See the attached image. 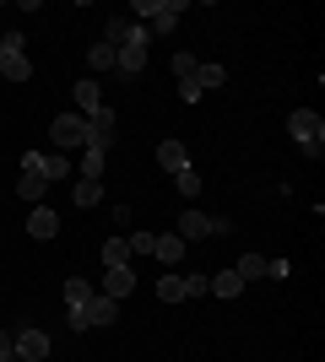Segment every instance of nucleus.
I'll return each mask as SVG.
<instances>
[{
    "label": "nucleus",
    "instance_id": "f257e3e1",
    "mask_svg": "<svg viewBox=\"0 0 325 362\" xmlns=\"http://www.w3.org/2000/svg\"><path fill=\"white\" fill-rule=\"evenodd\" d=\"M114 71L120 76H141L147 71V28H141V22H130V33L114 44Z\"/></svg>",
    "mask_w": 325,
    "mask_h": 362
},
{
    "label": "nucleus",
    "instance_id": "f03ea898",
    "mask_svg": "<svg viewBox=\"0 0 325 362\" xmlns=\"http://www.w3.org/2000/svg\"><path fill=\"white\" fill-rule=\"evenodd\" d=\"M287 136L298 141V146H304V157H320V141H325V119L320 114H314V108H293V114H287Z\"/></svg>",
    "mask_w": 325,
    "mask_h": 362
},
{
    "label": "nucleus",
    "instance_id": "7ed1b4c3",
    "mask_svg": "<svg viewBox=\"0 0 325 362\" xmlns=\"http://www.w3.org/2000/svg\"><path fill=\"white\" fill-rule=\"evenodd\" d=\"M98 298V287L93 281H87V276H71V281H65V325H71V330H87V303Z\"/></svg>",
    "mask_w": 325,
    "mask_h": 362
},
{
    "label": "nucleus",
    "instance_id": "20e7f679",
    "mask_svg": "<svg viewBox=\"0 0 325 362\" xmlns=\"http://www.w3.org/2000/svg\"><path fill=\"white\" fill-rule=\"evenodd\" d=\"M136 16H147L152 33H173L185 16V0H136Z\"/></svg>",
    "mask_w": 325,
    "mask_h": 362
},
{
    "label": "nucleus",
    "instance_id": "39448f33",
    "mask_svg": "<svg viewBox=\"0 0 325 362\" xmlns=\"http://www.w3.org/2000/svg\"><path fill=\"white\" fill-rule=\"evenodd\" d=\"M11 351H16L22 362H44V357H49V335L38 330V325H22V330L11 335Z\"/></svg>",
    "mask_w": 325,
    "mask_h": 362
},
{
    "label": "nucleus",
    "instance_id": "423d86ee",
    "mask_svg": "<svg viewBox=\"0 0 325 362\" xmlns=\"http://www.w3.org/2000/svg\"><path fill=\"white\" fill-rule=\"evenodd\" d=\"M22 168H28V173H38V179H71V157H65V151H55V157H44V151H28V157H22Z\"/></svg>",
    "mask_w": 325,
    "mask_h": 362
},
{
    "label": "nucleus",
    "instance_id": "0eeeda50",
    "mask_svg": "<svg viewBox=\"0 0 325 362\" xmlns=\"http://www.w3.org/2000/svg\"><path fill=\"white\" fill-rule=\"evenodd\" d=\"M98 292H103V298H130V292H136V271H130V265H103V276H98Z\"/></svg>",
    "mask_w": 325,
    "mask_h": 362
},
{
    "label": "nucleus",
    "instance_id": "6e6552de",
    "mask_svg": "<svg viewBox=\"0 0 325 362\" xmlns=\"http://www.w3.org/2000/svg\"><path fill=\"white\" fill-rule=\"evenodd\" d=\"M49 136H55V146H87V119L81 114H55Z\"/></svg>",
    "mask_w": 325,
    "mask_h": 362
},
{
    "label": "nucleus",
    "instance_id": "1a4fd4ad",
    "mask_svg": "<svg viewBox=\"0 0 325 362\" xmlns=\"http://www.w3.org/2000/svg\"><path fill=\"white\" fill-rule=\"evenodd\" d=\"M71 98H76V114H81V119H93L98 108H108V98H103V87H98L93 76H87V81H76V87H71Z\"/></svg>",
    "mask_w": 325,
    "mask_h": 362
},
{
    "label": "nucleus",
    "instance_id": "9d476101",
    "mask_svg": "<svg viewBox=\"0 0 325 362\" xmlns=\"http://www.w3.org/2000/svg\"><path fill=\"white\" fill-rule=\"evenodd\" d=\"M81 319H87V330H93V325H98V330H108V325L120 319V303H114V298H103V292H98V298L87 303V314H81Z\"/></svg>",
    "mask_w": 325,
    "mask_h": 362
},
{
    "label": "nucleus",
    "instance_id": "9b49d317",
    "mask_svg": "<svg viewBox=\"0 0 325 362\" xmlns=\"http://www.w3.org/2000/svg\"><path fill=\"white\" fill-rule=\"evenodd\" d=\"M87 146H114V108H98L87 119Z\"/></svg>",
    "mask_w": 325,
    "mask_h": 362
},
{
    "label": "nucleus",
    "instance_id": "f8f14e48",
    "mask_svg": "<svg viewBox=\"0 0 325 362\" xmlns=\"http://www.w3.org/2000/svg\"><path fill=\"white\" fill-rule=\"evenodd\" d=\"M179 238H212V216L206 211H195V206H185V216H179Z\"/></svg>",
    "mask_w": 325,
    "mask_h": 362
},
{
    "label": "nucleus",
    "instance_id": "ddd939ff",
    "mask_svg": "<svg viewBox=\"0 0 325 362\" xmlns=\"http://www.w3.org/2000/svg\"><path fill=\"white\" fill-rule=\"evenodd\" d=\"M157 163L169 168V173H185V168H195V163H190V151H185V141H163V146H157Z\"/></svg>",
    "mask_w": 325,
    "mask_h": 362
},
{
    "label": "nucleus",
    "instance_id": "4468645a",
    "mask_svg": "<svg viewBox=\"0 0 325 362\" xmlns=\"http://www.w3.org/2000/svg\"><path fill=\"white\" fill-rule=\"evenodd\" d=\"M28 233L33 238H55V233H60V216L49 211V206H33L28 211Z\"/></svg>",
    "mask_w": 325,
    "mask_h": 362
},
{
    "label": "nucleus",
    "instance_id": "2eb2a0df",
    "mask_svg": "<svg viewBox=\"0 0 325 362\" xmlns=\"http://www.w3.org/2000/svg\"><path fill=\"white\" fill-rule=\"evenodd\" d=\"M152 255L163 259V265H179V259H185V238H179V233H163V238H152Z\"/></svg>",
    "mask_w": 325,
    "mask_h": 362
},
{
    "label": "nucleus",
    "instance_id": "dca6fc26",
    "mask_svg": "<svg viewBox=\"0 0 325 362\" xmlns=\"http://www.w3.org/2000/svg\"><path fill=\"white\" fill-rule=\"evenodd\" d=\"M206 292L228 303V298H239V292H244V281H239L233 271H217V276H206Z\"/></svg>",
    "mask_w": 325,
    "mask_h": 362
},
{
    "label": "nucleus",
    "instance_id": "f3484780",
    "mask_svg": "<svg viewBox=\"0 0 325 362\" xmlns=\"http://www.w3.org/2000/svg\"><path fill=\"white\" fill-rule=\"evenodd\" d=\"M103 168H108V146H81V179L103 184Z\"/></svg>",
    "mask_w": 325,
    "mask_h": 362
},
{
    "label": "nucleus",
    "instance_id": "a211bd4d",
    "mask_svg": "<svg viewBox=\"0 0 325 362\" xmlns=\"http://www.w3.org/2000/svg\"><path fill=\"white\" fill-rule=\"evenodd\" d=\"M233 276H239V281H266V255H255V249H249V255H239V265H233Z\"/></svg>",
    "mask_w": 325,
    "mask_h": 362
},
{
    "label": "nucleus",
    "instance_id": "6ab92c4d",
    "mask_svg": "<svg viewBox=\"0 0 325 362\" xmlns=\"http://www.w3.org/2000/svg\"><path fill=\"white\" fill-rule=\"evenodd\" d=\"M44 189H49V179H38V173H28V168H22V179H16V195L28 200V206H44Z\"/></svg>",
    "mask_w": 325,
    "mask_h": 362
},
{
    "label": "nucleus",
    "instance_id": "aec40b11",
    "mask_svg": "<svg viewBox=\"0 0 325 362\" xmlns=\"http://www.w3.org/2000/svg\"><path fill=\"white\" fill-rule=\"evenodd\" d=\"M71 200H76L81 211H93L98 200H103V184H98V179H76V184H71Z\"/></svg>",
    "mask_w": 325,
    "mask_h": 362
},
{
    "label": "nucleus",
    "instance_id": "412c9836",
    "mask_svg": "<svg viewBox=\"0 0 325 362\" xmlns=\"http://www.w3.org/2000/svg\"><path fill=\"white\" fill-rule=\"evenodd\" d=\"M0 76H6V81H33V60L28 54H6V60H0Z\"/></svg>",
    "mask_w": 325,
    "mask_h": 362
},
{
    "label": "nucleus",
    "instance_id": "4be33fe9",
    "mask_svg": "<svg viewBox=\"0 0 325 362\" xmlns=\"http://www.w3.org/2000/svg\"><path fill=\"white\" fill-rule=\"evenodd\" d=\"M195 81H201V92L222 87V81H228V65H212V60H201V65H195Z\"/></svg>",
    "mask_w": 325,
    "mask_h": 362
},
{
    "label": "nucleus",
    "instance_id": "5701e85b",
    "mask_svg": "<svg viewBox=\"0 0 325 362\" xmlns=\"http://www.w3.org/2000/svg\"><path fill=\"white\" fill-rule=\"evenodd\" d=\"M173 189H179L185 200H195V195L206 189V184H201V173H195V168H185V173H173Z\"/></svg>",
    "mask_w": 325,
    "mask_h": 362
},
{
    "label": "nucleus",
    "instance_id": "b1692460",
    "mask_svg": "<svg viewBox=\"0 0 325 362\" xmlns=\"http://www.w3.org/2000/svg\"><path fill=\"white\" fill-rule=\"evenodd\" d=\"M103 265H130V243L125 238H103Z\"/></svg>",
    "mask_w": 325,
    "mask_h": 362
},
{
    "label": "nucleus",
    "instance_id": "393cba45",
    "mask_svg": "<svg viewBox=\"0 0 325 362\" xmlns=\"http://www.w3.org/2000/svg\"><path fill=\"white\" fill-rule=\"evenodd\" d=\"M157 298L163 303H185V281H179V276H163V281H157Z\"/></svg>",
    "mask_w": 325,
    "mask_h": 362
},
{
    "label": "nucleus",
    "instance_id": "a878e982",
    "mask_svg": "<svg viewBox=\"0 0 325 362\" xmlns=\"http://www.w3.org/2000/svg\"><path fill=\"white\" fill-rule=\"evenodd\" d=\"M87 65H93L98 76H103V71H114V49H108V44H93V54H87Z\"/></svg>",
    "mask_w": 325,
    "mask_h": 362
},
{
    "label": "nucleus",
    "instance_id": "bb28decb",
    "mask_svg": "<svg viewBox=\"0 0 325 362\" xmlns=\"http://www.w3.org/2000/svg\"><path fill=\"white\" fill-rule=\"evenodd\" d=\"M125 33H130V16H108V28H103V44L114 49V44L125 38Z\"/></svg>",
    "mask_w": 325,
    "mask_h": 362
},
{
    "label": "nucleus",
    "instance_id": "cd10ccee",
    "mask_svg": "<svg viewBox=\"0 0 325 362\" xmlns=\"http://www.w3.org/2000/svg\"><path fill=\"white\" fill-rule=\"evenodd\" d=\"M179 98H185V103H201L206 92H201V81H195V71L190 76H179Z\"/></svg>",
    "mask_w": 325,
    "mask_h": 362
},
{
    "label": "nucleus",
    "instance_id": "c85d7f7f",
    "mask_svg": "<svg viewBox=\"0 0 325 362\" xmlns=\"http://www.w3.org/2000/svg\"><path fill=\"white\" fill-rule=\"evenodd\" d=\"M125 243H130V255H152V233H125Z\"/></svg>",
    "mask_w": 325,
    "mask_h": 362
},
{
    "label": "nucleus",
    "instance_id": "c756f323",
    "mask_svg": "<svg viewBox=\"0 0 325 362\" xmlns=\"http://www.w3.org/2000/svg\"><path fill=\"white\" fill-rule=\"evenodd\" d=\"M195 65H201V60H195V54H185V49H179V54H173V81H179V76H190V71H195Z\"/></svg>",
    "mask_w": 325,
    "mask_h": 362
},
{
    "label": "nucleus",
    "instance_id": "7c9ffc66",
    "mask_svg": "<svg viewBox=\"0 0 325 362\" xmlns=\"http://www.w3.org/2000/svg\"><path fill=\"white\" fill-rule=\"evenodd\" d=\"M0 49H6V54H22V49H28V38H22V33H6V38H0Z\"/></svg>",
    "mask_w": 325,
    "mask_h": 362
},
{
    "label": "nucleus",
    "instance_id": "2f4dec72",
    "mask_svg": "<svg viewBox=\"0 0 325 362\" xmlns=\"http://www.w3.org/2000/svg\"><path fill=\"white\" fill-rule=\"evenodd\" d=\"M179 281H185V298H201L206 292V276H179Z\"/></svg>",
    "mask_w": 325,
    "mask_h": 362
},
{
    "label": "nucleus",
    "instance_id": "473e14b6",
    "mask_svg": "<svg viewBox=\"0 0 325 362\" xmlns=\"http://www.w3.org/2000/svg\"><path fill=\"white\" fill-rule=\"evenodd\" d=\"M11 357V330H0V362Z\"/></svg>",
    "mask_w": 325,
    "mask_h": 362
},
{
    "label": "nucleus",
    "instance_id": "72a5a7b5",
    "mask_svg": "<svg viewBox=\"0 0 325 362\" xmlns=\"http://www.w3.org/2000/svg\"><path fill=\"white\" fill-rule=\"evenodd\" d=\"M6 362H22V357H16V351H11V357H6Z\"/></svg>",
    "mask_w": 325,
    "mask_h": 362
},
{
    "label": "nucleus",
    "instance_id": "f704fd0d",
    "mask_svg": "<svg viewBox=\"0 0 325 362\" xmlns=\"http://www.w3.org/2000/svg\"><path fill=\"white\" fill-rule=\"evenodd\" d=\"M0 60H6V49H0Z\"/></svg>",
    "mask_w": 325,
    "mask_h": 362
}]
</instances>
